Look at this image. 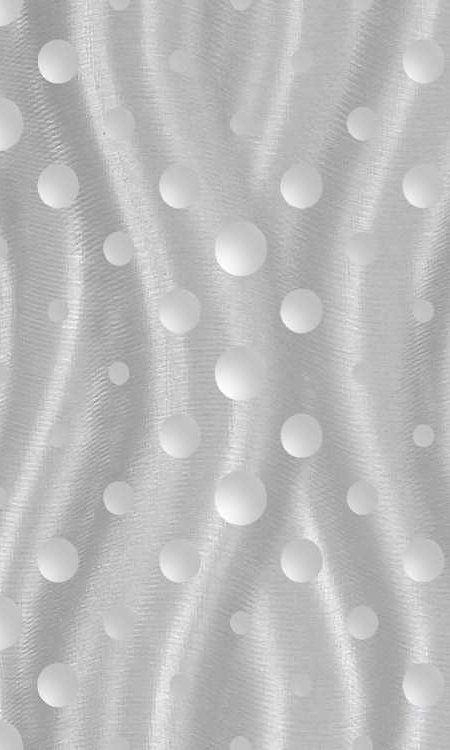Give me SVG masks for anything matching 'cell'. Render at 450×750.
<instances>
[{
  "instance_id": "cell-17",
  "label": "cell",
  "mask_w": 450,
  "mask_h": 750,
  "mask_svg": "<svg viewBox=\"0 0 450 750\" xmlns=\"http://www.w3.org/2000/svg\"><path fill=\"white\" fill-rule=\"evenodd\" d=\"M402 688L409 703L418 708H427L435 705L442 697L444 680L436 666L421 662L408 668Z\"/></svg>"
},
{
  "instance_id": "cell-3",
  "label": "cell",
  "mask_w": 450,
  "mask_h": 750,
  "mask_svg": "<svg viewBox=\"0 0 450 750\" xmlns=\"http://www.w3.org/2000/svg\"><path fill=\"white\" fill-rule=\"evenodd\" d=\"M266 365L262 357L248 346L225 350L214 367V380L226 398L243 402L255 398L266 380Z\"/></svg>"
},
{
  "instance_id": "cell-9",
  "label": "cell",
  "mask_w": 450,
  "mask_h": 750,
  "mask_svg": "<svg viewBox=\"0 0 450 750\" xmlns=\"http://www.w3.org/2000/svg\"><path fill=\"white\" fill-rule=\"evenodd\" d=\"M36 689L40 699L53 708L71 705L79 692V678L76 671L67 663L56 662L47 665L40 672Z\"/></svg>"
},
{
  "instance_id": "cell-8",
  "label": "cell",
  "mask_w": 450,
  "mask_h": 750,
  "mask_svg": "<svg viewBox=\"0 0 450 750\" xmlns=\"http://www.w3.org/2000/svg\"><path fill=\"white\" fill-rule=\"evenodd\" d=\"M323 441V432L318 420L306 413H297L287 418L280 429V443L284 451L298 459L315 455Z\"/></svg>"
},
{
  "instance_id": "cell-13",
  "label": "cell",
  "mask_w": 450,
  "mask_h": 750,
  "mask_svg": "<svg viewBox=\"0 0 450 750\" xmlns=\"http://www.w3.org/2000/svg\"><path fill=\"white\" fill-rule=\"evenodd\" d=\"M444 64L442 48L429 38L411 42L406 47L402 58L406 75L419 84L436 81L443 73Z\"/></svg>"
},
{
  "instance_id": "cell-29",
  "label": "cell",
  "mask_w": 450,
  "mask_h": 750,
  "mask_svg": "<svg viewBox=\"0 0 450 750\" xmlns=\"http://www.w3.org/2000/svg\"><path fill=\"white\" fill-rule=\"evenodd\" d=\"M376 243L373 237L365 232L351 237L347 245L349 258L358 264H367L375 256Z\"/></svg>"
},
{
  "instance_id": "cell-10",
  "label": "cell",
  "mask_w": 450,
  "mask_h": 750,
  "mask_svg": "<svg viewBox=\"0 0 450 750\" xmlns=\"http://www.w3.org/2000/svg\"><path fill=\"white\" fill-rule=\"evenodd\" d=\"M323 556L320 548L310 539L297 538L285 544L280 555L284 575L295 583L313 581L320 574Z\"/></svg>"
},
{
  "instance_id": "cell-32",
  "label": "cell",
  "mask_w": 450,
  "mask_h": 750,
  "mask_svg": "<svg viewBox=\"0 0 450 750\" xmlns=\"http://www.w3.org/2000/svg\"><path fill=\"white\" fill-rule=\"evenodd\" d=\"M66 438V432L65 428L61 424H55L52 426L50 433H49V441L50 443L55 446H61Z\"/></svg>"
},
{
  "instance_id": "cell-20",
  "label": "cell",
  "mask_w": 450,
  "mask_h": 750,
  "mask_svg": "<svg viewBox=\"0 0 450 750\" xmlns=\"http://www.w3.org/2000/svg\"><path fill=\"white\" fill-rule=\"evenodd\" d=\"M136 624L137 616L134 610L124 603L113 604L102 615L104 632L113 640L128 638L134 632Z\"/></svg>"
},
{
  "instance_id": "cell-19",
  "label": "cell",
  "mask_w": 450,
  "mask_h": 750,
  "mask_svg": "<svg viewBox=\"0 0 450 750\" xmlns=\"http://www.w3.org/2000/svg\"><path fill=\"white\" fill-rule=\"evenodd\" d=\"M405 199L412 206L427 209L435 206L443 192L439 171L431 164H419L409 169L402 180Z\"/></svg>"
},
{
  "instance_id": "cell-14",
  "label": "cell",
  "mask_w": 450,
  "mask_h": 750,
  "mask_svg": "<svg viewBox=\"0 0 450 750\" xmlns=\"http://www.w3.org/2000/svg\"><path fill=\"white\" fill-rule=\"evenodd\" d=\"M402 565L408 578L418 583H428L442 573L444 555L435 541L417 537L406 546Z\"/></svg>"
},
{
  "instance_id": "cell-2",
  "label": "cell",
  "mask_w": 450,
  "mask_h": 750,
  "mask_svg": "<svg viewBox=\"0 0 450 750\" xmlns=\"http://www.w3.org/2000/svg\"><path fill=\"white\" fill-rule=\"evenodd\" d=\"M267 255L263 232L253 223L241 221L222 228L214 243V256L219 267L236 276H249L258 271Z\"/></svg>"
},
{
  "instance_id": "cell-30",
  "label": "cell",
  "mask_w": 450,
  "mask_h": 750,
  "mask_svg": "<svg viewBox=\"0 0 450 750\" xmlns=\"http://www.w3.org/2000/svg\"><path fill=\"white\" fill-rule=\"evenodd\" d=\"M22 737L10 722L0 719V750H22Z\"/></svg>"
},
{
  "instance_id": "cell-36",
  "label": "cell",
  "mask_w": 450,
  "mask_h": 750,
  "mask_svg": "<svg viewBox=\"0 0 450 750\" xmlns=\"http://www.w3.org/2000/svg\"><path fill=\"white\" fill-rule=\"evenodd\" d=\"M232 4L234 5L236 9L243 10V9L248 8L251 2L250 1H233Z\"/></svg>"
},
{
  "instance_id": "cell-35",
  "label": "cell",
  "mask_w": 450,
  "mask_h": 750,
  "mask_svg": "<svg viewBox=\"0 0 450 750\" xmlns=\"http://www.w3.org/2000/svg\"><path fill=\"white\" fill-rule=\"evenodd\" d=\"M110 4H111V6L114 9L122 10V9H125L126 7H128L129 2L128 1H120V2L119 1H112V2H110Z\"/></svg>"
},
{
  "instance_id": "cell-34",
  "label": "cell",
  "mask_w": 450,
  "mask_h": 750,
  "mask_svg": "<svg viewBox=\"0 0 450 750\" xmlns=\"http://www.w3.org/2000/svg\"><path fill=\"white\" fill-rule=\"evenodd\" d=\"M8 502L7 491L0 486V509H2Z\"/></svg>"
},
{
  "instance_id": "cell-22",
  "label": "cell",
  "mask_w": 450,
  "mask_h": 750,
  "mask_svg": "<svg viewBox=\"0 0 450 750\" xmlns=\"http://www.w3.org/2000/svg\"><path fill=\"white\" fill-rule=\"evenodd\" d=\"M23 613L10 597L0 595V651L13 646L23 632Z\"/></svg>"
},
{
  "instance_id": "cell-16",
  "label": "cell",
  "mask_w": 450,
  "mask_h": 750,
  "mask_svg": "<svg viewBox=\"0 0 450 750\" xmlns=\"http://www.w3.org/2000/svg\"><path fill=\"white\" fill-rule=\"evenodd\" d=\"M159 194L169 207L185 209L197 202L200 196V181L190 167L175 163L168 166L160 176Z\"/></svg>"
},
{
  "instance_id": "cell-23",
  "label": "cell",
  "mask_w": 450,
  "mask_h": 750,
  "mask_svg": "<svg viewBox=\"0 0 450 750\" xmlns=\"http://www.w3.org/2000/svg\"><path fill=\"white\" fill-rule=\"evenodd\" d=\"M348 133L358 141H369L381 133V122L378 115L368 107H357L346 120Z\"/></svg>"
},
{
  "instance_id": "cell-21",
  "label": "cell",
  "mask_w": 450,
  "mask_h": 750,
  "mask_svg": "<svg viewBox=\"0 0 450 750\" xmlns=\"http://www.w3.org/2000/svg\"><path fill=\"white\" fill-rule=\"evenodd\" d=\"M24 119L12 100L0 96V152L15 146L21 138Z\"/></svg>"
},
{
  "instance_id": "cell-4",
  "label": "cell",
  "mask_w": 450,
  "mask_h": 750,
  "mask_svg": "<svg viewBox=\"0 0 450 750\" xmlns=\"http://www.w3.org/2000/svg\"><path fill=\"white\" fill-rule=\"evenodd\" d=\"M157 316L166 330L174 334H184L198 325L201 317V304L191 291L175 287L163 293L159 298Z\"/></svg>"
},
{
  "instance_id": "cell-7",
  "label": "cell",
  "mask_w": 450,
  "mask_h": 750,
  "mask_svg": "<svg viewBox=\"0 0 450 750\" xmlns=\"http://www.w3.org/2000/svg\"><path fill=\"white\" fill-rule=\"evenodd\" d=\"M37 193L40 200L52 209L71 207L80 190L75 171L63 163L46 166L37 179Z\"/></svg>"
},
{
  "instance_id": "cell-15",
  "label": "cell",
  "mask_w": 450,
  "mask_h": 750,
  "mask_svg": "<svg viewBox=\"0 0 450 750\" xmlns=\"http://www.w3.org/2000/svg\"><path fill=\"white\" fill-rule=\"evenodd\" d=\"M162 575L177 584L194 578L201 567V555L194 543L186 539L166 542L158 555Z\"/></svg>"
},
{
  "instance_id": "cell-5",
  "label": "cell",
  "mask_w": 450,
  "mask_h": 750,
  "mask_svg": "<svg viewBox=\"0 0 450 750\" xmlns=\"http://www.w3.org/2000/svg\"><path fill=\"white\" fill-rule=\"evenodd\" d=\"M41 576L52 583L69 581L79 568L77 548L63 537H52L43 541L35 556Z\"/></svg>"
},
{
  "instance_id": "cell-28",
  "label": "cell",
  "mask_w": 450,
  "mask_h": 750,
  "mask_svg": "<svg viewBox=\"0 0 450 750\" xmlns=\"http://www.w3.org/2000/svg\"><path fill=\"white\" fill-rule=\"evenodd\" d=\"M378 626V616L369 606L360 605L354 607L346 618L347 630L357 640H366L373 637L377 632Z\"/></svg>"
},
{
  "instance_id": "cell-26",
  "label": "cell",
  "mask_w": 450,
  "mask_h": 750,
  "mask_svg": "<svg viewBox=\"0 0 450 750\" xmlns=\"http://www.w3.org/2000/svg\"><path fill=\"white\" fill-rule=\"evenodd\" d=\"M378 500V493L375 487L364 479L357 480L347 490V505L358 516H366L374 512L378 505Z\"/></svg>"
},
{
  "instance_id": "cell-25",
  "label": "cell",
  "mask_w": 450,
  "mask_h": 750,
  "mask_svg": "<svg viewBox=\"0 0 450 750\" xmlns=\"http://www.w3.org/2000/svg\"><path fill=\"white\" fill-rule=\"evenodd\" d=\"M102 501L109 513L122 516L134 508L136 497L130 484L122 480H116L105 487Z\"/></svg>"
},
{
  "instance_id": "cell-6",
  "label": "cell",
  "mask_w": 450,
  "mask_h": 750,
  "mask_svg": "<svg viewBox=\"0 0 450 750\" xmlns=\"http://www.w3.org/2000/svg\"><path fill=\"white\" fill-rule=\"evenodd\" d=\"M157 437L159 446L165 454L174 459H186L198 450L201 430L193 417L175 413L162 421Z\"/></svg>"
},
{
  "instance_id": "cell-11",
  "label": "cell",
  "mask_w": 450,
  "mask_h": 750,
  "mask_svg": "<svg viewBox=\"0 0 450 750\" xmlns=\"http://www.w3.org/2000/svg\"><path fill=\"white\" fill-rule=\"evenodd\" d=\"M279 189L288 205L297 209H306L320 199L323 183L319 172L314 167L299 163L284 172Z\"/></svg>"
},
{
  "instance_id": "cell-33",
  "label": "cell",
  "mask_w": 450,
  "mask_h": 750,
  "mask_svg": "<svg viewBox=\"0 0 450 750\" xmlns=\"http://www.w3.org/2000/svg\"><path fill=\"white\" fill-rule=\"evenodd\" d=\"M9 377V370L5 364L0 362V385H3L7 382Z\"/></svg>"
},
{
  "instance_id": "cell-18",
  "label": "cell",
  "mask_w": 450,
  "mask_h": 750,
  "mask_svg": "<svg viewBox=\"0 0 450 750\" xmlns=\"http://www.w3.org/2000/svg\"><path fill=\"white\" fill-rule=\"evenodd\" d=\"M37 66L41 76L52 84H64L72 80L79 69L76 49L66 40L54 39L40 49Z\"/></svg>"
},
{
  "instance_id": "cell-1",
  "label": "cell",
  "mask_w": 450,
  "mask_h": 750,
  "mask_svg": "<svg viewBox=\"0 0 450 750\" xmlns=\"http://www.w3.org/2000/svg\"><path fill=\"white\" fill-rule=\"evenodd\" d=\"M263 481L252 471L237 469L215 486L213 501L218 515L228 524L247 526L256 522L267 506Z\"/></svg>"
},
{
  "instance_id": "cell-31",
  "label": "cell",
  "mask_w": 450,
  "mask_h": 750,
  "mask_svg": "<svg viewBox=\"0 0 450 750\" xmlns=\"http://www.w3.org/2000/svg\"><path fill=\"white\" fill-rule=\"evenodd\" d=\"M24 8L22 0H0V27L17 20Z\"/></svg>"
},
{
  "instance_id": "cell-12",
  "label": "cell",
  "mask_w": 450,
  "mask_h": 750,
  "mask_svg": "<svg viewBox=\"0 0 450 750\" xmlns=\"http://www.w3.org/2000/svg\"><path fill=\"white\" fill-rule=\"evenodd\" d=\"M279 314L288 330L305 334L319 325L323 314L322 302L309 289H295L283 298Z\"/></svg>"
},
{
  "instance_id": "cell-27",
  "label": "cell",
  "mask_w": 450,
  "mask_h": 750,
  "mask_svg": "<svg viewBox=\"0 0 450 750\" xmlns=\"http://www.w3.org/2000/svg\"><path fill=\"white\" fill-rule=\"evenodd\" d=\"M105 259L114 266L128 264L135 255V246L131 237L124 231L110 233L102 245Z\"/></svg>"
},
{
  "instance_id": "cell-37",
  "label": "cell",
  "mask_w": 450,
  "mask_h": 750,
  "mask_svg": "<svg viewBox=\"0 0 450 750\" xmlns=\"http://www.w3.org/2000/svg\"><path fill=\"white\" fill-rule=\"evenodd\" d=\"M6 254H7L6 241L0 237V260L5 258Z\"/></svg>"
},
{
  "instance_id": "cell-24",
  "label": "cell",
  "mask_w": 450,
  "mask_h": 750,
  "mask_svg": "<svg viewBox=\"0 0 450 750\" xmlns=\"http://www.w3.org/2000/svg\"><path fill=\"white\" fill-rule=\"evenodd\" d=\"M103 126L110 138L117 142H127L134 136L136 121L129 109L117 105L106 112Z\"/></svg>"
}]
</instances>
